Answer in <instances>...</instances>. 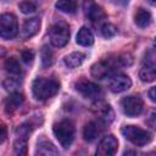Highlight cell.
I'll return each mask as SVG.
<instances>
[{
    "label": "cell",
    "instance_id": "obj_7",
    "mask_svg": "<svg viewBox=\"0 0 156 156\" xmlns=\"http://www.w3.org/2000/svg\"><path fill=\"white\" fill-rule=\"evenodd\" d=\"M74 88L78 93H80L87 99L95 100L101 95V88L96 83L88 80L85 78H80L79 80H77L74 83Z\"/></svg>",
    "mask_w": 156,
    "mask_h": 156
},
{
    "label": "cell",
    "instance_id": "obj_20",
    "mask_svg": "<svg viewBox=\"0 0 156 156\" xmlns=\"http://www.w3.org/2000/svg\"><path fill=\"white\" fill-rule=\"evenodd\" d=\"M96 115L99 119L104 123H110L113 119V111L110 107V105H106V104H102L101 106H99V108L96 110Z\"/></svg>",
    "mask_w": 156,
    "mask_h": 156
},
{
    "label": "cell",
    "instance_id": "obj_3",
    "mask_svg": "<svg viewBox=\"0 0 156 156\" xmlns=\"http://www.w3.org/2000/svg\"><path fill=\"white\" fill-rule=\"evenodd\" d=\"M122 135L130 141L132 144L136 145V146H144L146 144H149L152 139L151 133H149L145 129H141L136 126H124L121 129Z\"/></svg>",
    "mask_w": 156,
    "mask_h": 156
},
{
    "label": "cell",
    "instance_id": "obj_30",
    "mask_svg": "<svg viewBox=\"0 0 156 156\" xmlns=\"http://www.w3.org/2000/svg\"><path fill=\"white\" fill-rule=\"evenodd\" d=\"M21 57L26 63H32V61L34 58V52L32 50H23L21 52Z\"/></svg>",
    "mask_w": 156,
    "mask_h": 156
},
{
    "label": "cell",
    "instance_id": "obj_8",
    "mask_svg": "<svg viewBox=\"0 0 156 156\" xmlns=\"http://www.w3.org/2000/svg\"><path fill=\"white\" fill-rule=\"evenodd\" d=\"M139 78L144 83H151L156 79V57L147 54L139 71Z\"/></svg>",
    "mask_w": 156,
    "mask_h": 156
},
{
    "label": "cell",
    "instance_id": "obj_9",
    "mask_svg": "<svg viewBox=\"0 0 156 156\" xmlns=\"http://www.w3.org/2000/svg\"><path fill=\"white\" fill-rule=\"evenodd\" d=\"M121 107L127 116L135 117L143 111V100L136 95L126 96L121 100Z\"/></svg>",
    "mask_w": 156,
    "mask_h": 156
},
{
    "label": "cell",
    "instance_id": "obj_29",
    "mask_svg": "<svg viewBox=\"0 0 156 156\" xmlns=\"http://www.w3.org/2000/svg\"><path fill=\"white\" fill-rule=\"evenodd\" d=\"M146 123L149 127H151L152 129L156 130V110L150 111V113L147 115V118H146Z\"/></svg>",
    "mask_w": 156,
    "mask_h": 156
},
{
    "label": "cell",
    "instance_id": "obj_13",
    "mask_svg": "<svg viewBox=\"0 0 156 156\" xmlns=\"http://www.w3.org/2000/svg\"><path fill=\"white\" fill-rule=\"evenodd\" d=\"M40 28V20L38 17H33V18H28L24 21L22 29H21V37L23 39H29L32 37H34Z\"/></svg>",
    "mask_w": 156,
    "mask_h": 156
},
{
    "label": "cell",
    "instance_id": "obj_26",
    "mask_svg": "<svg viewBox=\"0 0 156 156\" xmlns=\"http://www.w3.org/2000/svg\"><path fill=\"white\" fill-rule=\"evenodd\" d=\"M116 33H117V29H116V27L113 24H111V23L102 24V27H101V34L105 38H112Z\"/></svg>",
    "mask_w": 156,
    "mask_h": 156
},
{
    "label": "cell",
    "instance_id": "obj_23",
    "mask_svg": "<svg viewBox=\"0 0 156 156\" xmlns=\"http://www.w3.org/2000/svg\"><path fill=\"white\" fill-rule=\"evenodd\" d=\"M13 152L15 155H26L27 154V138L18 136L13 143Z\"/></svg>",
    "mask_w": 156,
    "mask_h": 156
},
{
    "label": "cell",
    "instance_id": "obj_14",
    "mask_svg": "<svg viewBox=\"0 0 156 156\" xmlns=\"http://www.w3.org/2000/svg\"><path fill=\"white\" fill-rule=\"evenodd\" d=\"M102 133V127H101V121L100 122H89L85 124L83 129V136L87 141H94L100 134Z\"/></svg>",
    "mask_w": 156,
    "mask_h": 156
},
{
    "label": "cell",
    "instance_id": "obj_22",
    "mask_svg": "<svg viewBox=\"0 0 156 156\" xmlns=\"http://www.w3.org/2000/svg\"><path fill=\"white\" fill-rule=\"evenodd\" d=\"M4 67L6 69L7 73L12 74V76H20L22 73V68H21V65L20 62L17 61V58L15 57H9L6 58L5 63H4Z\"/></svg>",
    "mask_w": 156,
    "mask_h": 156
},
{
    "label": "cell",
    "instance_id": "obj_24",
    "mask_svg": "<svg viewBox=\"0 0 156 156\" xmlns=\"http://www.w3.org/2000/svg\"><path fill=\"white\" fill-rule=\"evenodd\" d=\"M40 56H41L43 67H49L52 63V51L48 46H43V49L40 51Z\"/></svg>",
    "mask_w": 156,
    "mask_h": 156
},
{
    "label": "cell",
    "instance_id": "obj_15",
    "mask_svg": "<svg viewBox=\"0 0 156 156\" xmlns=\"http://www.w3.org/2000/svg\"><path fill=\"white\" fill-rule=\"evenodd\" d=\"M24 98L21 93H17V91H12L5 100V111L7 113L15 111L17 107H20V105L23 102Z\"/></svg>",
    "mask_w": 156,
    "mask_h": 156
},
{
    "label": "cell",
    "instance_id": "obj_10",
    "mask_svg": "<svg viewBox=\"0 0 156 156\" xmlns=\"http://www.w3.org/2000/svg\"><path fill=\"white\" fill-rule=\"evenodd\" d=\"M118 149V141L113 135H106L104 136L96 149V155L99 156H112L117 152Z\"/></svg>",
    "mask_w": 156,
    "mask_h": 156
},
{
    "label": "cell",
    "instance_id": "obj_31",
    "mask_svg": "<svg viewBox=\"0 0 156 156\" xmlns=\"http://www.w3.org/2000/svg\"><path fill=\"white\" fill-rule=\"evenodd\" d=\"M0 130H1V133H0V143L2 144V143L5 141V139H6V135H7V132H6V127H5V124H1Z\"/></svg>",
    "mask_w": 156,
    "mask_h": 156
},
{
    "label": "cell",
    "instance_id": "obj_1",
    "mask_svg": "<svg viewBox=\"0 0 156 156\" xmlns=\"http://www.w3.org/2000/svg\"><path fill=\"white\" fill-rule=\"evenodd\" d=\"M60 90V83L55 78H37L32 84L33 96L37 100H48Z\"/></svg>",
    "mask_w": 156,
    "mask_h": 156
},
{
    "label": "cell",
    "instance_id": "obj_32",
    "mask_svg": "<svg viewBox=\"0 0 156 156\" xmlns=\"http://www.w3.org/2000/svg\"><path fill=\"white\" fill-rule=\"evenodd\" d=\"M149 98H150L154 102H156V87H154V88H151V89L149 90Z\"/></svg>",
    "mask_w": 156,
    "mask_h": 156
},
{
    "label": "cell",
    "instance_id": "obj_5",
    "mask_svg": "<svg viewBox=\"0 0 156 156\" xmlns=\"http://www.w3.org/2000/svg\"><path fill=\"white\" fill-rule=\"evenodd\" d=\"M117 67H121V65L118 63L116 56L113 58H107V60H102L100 62H96L91 66V74L95 78L99 79H104L106 77H111L113 76V73L116 72Z\"/></svg>",
    "mask_w": 156,
    "mask_h": 156
},
{
    "label": "cell",
    "instance_id": "obj_4",
    "mask_svg": "<svg viewBox=\"0 0 156 156\" xmlns=\"http://www.w3.org/2000/svg\"><path fill=\"white\" fill-rule=\"evenodd\" d=\"M49 38L54 46L62 48L69 40V28L65 22H57L51 26L49 30Z\"/></svg>",
    "mask_w": 156,
    "mask_h": 156
},
{
    "label": "cell",
    "instance_id": "obj_33",
    "mask_svg": "<svg viewBox=\"0 0 156 156\" xmlns=\"http://www.w3.org/2000/svg\"><path fill=\"white\" fill-rule=\"evenodd\" d=\"M113 4H116V5H121V6H124V5H127L128 2H129V0H111Z\"/></svg>",
    "mask_w": 156,
    "mask_h": 156
},
{
    "label": "cell",
    "instance_id": "obj_28",
    "mask_svg": "<svg viewBox=\"0 0 156 156\" xmlns=\"http://www.w3.org/2000/svg\"><path fill=\"white\" fill-rule=\"evenodd\" d=\"M30 132H32V124H30L29 122H26V123L18 126V128H17V130H16L17 135H18V136H22V138H27Z\"/></svg>",
    "mask_w": 156,
    "mask_h": 156
},
{
    "label": "cell",
    "instance_id": "obj_21",
    "mask_svg": "<svg viewBox=\"0 0 156 156\" xmlns=\"http://www.w3.org/2000/svg\"><path fill=\"white\" fill-rule=\"evenodd\" d=\"M55 7L65 13H74L77 10V0H58Z\"/></svg>",
    "mask_w": 156,
    "mask_h": 156
},
{
    "label": "cell",
    "instance_id": "obj_35",
    "mask_svg": "<svg viewBox=\"0 0 156 156\" xmlns=\"http://www.w3.org/2000/svg\"><path fill=\"white\" fill-rule=\"evenodd\" d=\"M154 48H155V50H156V39H155V41H154Z\"/></svg>",
    "mask_w": 156,
    "mask_h": 156
},
{
    "label": "cell",
    "instance_id": "obj_27",
    "mask_svg": "<svg viewBox=\"0 0 156 156\" xmlns=\"http://www.w3.org/2000/svg\"><path fill=\"white\" fill-rule=\"evenodd\" d=\"M20 84H21V82H20L18 79H16V78H7V79H5L4 83H2L4 88H5L7 91H13V90H16Z\"/></svg>",
    "mask_w": 156,
    "mask_h": 156
},
{
    "label": "cell",
    "instance_id": "obj_25",
    "mask_svg": "<svg viewBox=\"0 0 156 156\" xmlns=\"http://www.w3.org/2000/svg\"><path fill=\"white\" fill-rule=\"evenodd\" d=\"M20 10L23 13H33L37 10V4L33 0H23L20 4Z\"/></svg>",
    "mask_w": 156,
    "mask_h": 156
},
{
    "label": "cell",
    "instance_id": "obj_19",
    "mask_svg": "<svg viewBox=\"0 0 156 156\" xmlns=\"http://www.w3.org/2000/svg\"><path fill=\"white\" fill-rule=\"evenodd\" d=\"M84 60H85V54L77 51V52H72V54L67 55L63 58V62L68 68H76L78 66H80L84 62Z\"/></svg>",
    "mask_w": 156,
    "mask_h": 156
},
{
    "label": "cell",
    "instance_id": "obj_18",
    "mask_svg": "<svg viewBox=\"0 0 156 156\" xmlns=\"http://www.w3.org/2000/svg\"><path fill=\"white\" fill-rule=\"evenodd\" d=\"M37 155H44V156H50V155H58V150L54 146L52 143H50L49 140H41L38 143L37 150H35Z\"/></svg>",
    "mask_w": 156,
    "mask_h": 156
},
{
    "label": "cell",
    "instance_id": "obj_11",
    "mask_svg": "<svg viewBox=\"0 0 156 156\" xmlns=\"http://www.w3.org/2000/svg\"><path fill=\"white\" fill-rule=\"evenodd\" d=\"M132 85V80L127 74L122 73H116L111 76L110 82H108V88L112 93H123L128 90Z\"/></svg>",
    "mask_w": 156,
    "mask_h": 156
},
{
    "label": "cell",
    "instance_id": "obj_6",
    "mask_svg": "<svg viewBox=\"0 0 156 156\" xmlns=\"http://www.w3.org/2000/svg\"><path fill=\"white\" fill-rule=\"evenodd\" d=\"M18 33L17 18L12 13H2L0 17V35L5 40L13 39Z\"/></svg>",
    "mask_w": 156,
    "mask_h": 156
},
{
    "label": "cell",
    "instance_id": "obj_34",
    "mask_svg": "<svg viewBox=\"0 0 156 156\" xmlns=\"http://www.w3.org/2000/svg\"><path fill=\"white\" fill-rule=\"evenodd\" d=\"M150 5H152V6H156V0H146Z\"/></svg>",
    "mask_w": 156,
    "mask_h": 156
},
{
    "label": "cell",
    "instance_id": "obj_17",
    "mask_svg": "<svg viewBox=\"0 0 156 156\" xmlns=\"http://www.w3.org/2000/svg\"><path fill=\"white\" fill-rule=\"evenodd\" d=\"M76 41L82 46H90L94 43V35L88 27H82L77 33Z\"/></svg>",
    "mask_w": 156,
    "mask_h": 156
},
{
    "label": "cell",
    "instance_id": "obj_16",
    "mask_svg": "<svg viewBox=\"0 0 156 156\" xmlns=\"http://www.w3.org/2000/svg\"><path fill=\"white\" fill-rule=\"evenodd\" d=\"M151 21H152L151 13H150L147 10H145V9H143V7H140V9L136 10V12H135V15H134V22H135V24H136L138 27H140V28H146V27L150 26Z\"/></svg>",
    "mask_w": 156,
    "mask_h": 156
},
{
    "label": "cell",
    "instance_id": "obj_12",
    "mask_svg": "<svg viewBox=\"0 0 156 156\" xmlns=\"http://www.w3.org/2000/svg\"><path fill=\"white\" fill-rule=\"evenodd\" d=\"M83 11H84V15L93 22H100L106 17L104 10L93 0H84Z\"/></svg>",
    "mask_w": 156,
    "mask_h": 156
},
{
    "label": "cell",
    "instance_id": "obj_2",
    "mask_svg": "<svg viewBox=\"0 0 156 156\" xmlns=\"http://www.w3.org/2000/svg\"><path fill=\"white\" fill-rule=\"evenodd\" d=\"M52 132L63 149H68L74 140L76 128H74V124L72 123V121H69V119H62V121L55 123L52 127Z\"/></svg>",
    "mask_w": 156,
    "mask_h": 156
}]
</instances>
